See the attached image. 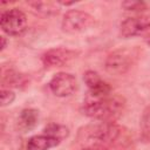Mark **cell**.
<instances>
[{"mask_svg": "<svg viewBox=\"0 0 150 150\" xmlns=\"http://www.w3.org/2000/svg\"><path fill=\"white\" fill-rule=\"evenodd\" d=\"M125 108V100L121 95H108L103 97L88 96L82 104V112L100 122H115Z\"/></svg>", "mask_w": 150, "mask_h": 150, "instance_id": "obj_1", "label": "cell"}, {"mask_svg": "<svg viewBox=\"0 0 150 150\" xmlns=\"http://www.w3.org/2000/svg\"><path fill=\"white\" fill-rule=\"evenodd\" d=\"M95 25V18L80 9H70L63 15L61 28L68 34H79L89 30Z\"/></svg>", "mask_w": 150, "mask_h": 150, "instance_id": "obj_2", "label": "cell"}, {"mask_svg": "<svg viewBox=\"0 0 150 150\" xmlns=\"http://www.w3.org/2000/svg\"><path fill=\"white\" fill-rule=\"evenodd\" d=\"M84 136L86 138L90 141H95L96 144L94 145H104L115 142L120 134L121 129L118 125H116L114 122H100L97 124H91L86 127L84 129Z\"/></svg>", "mask_w": 150, "mask_h": 150, "instance_id": "obj_3", "label": "cell"}, {"mask_svg": "<svg viewBox=\"0 0 150 150\" xmlns=\"http://www.w3.org/2000/svg\"><path fill=\"white\" fill-rule=\"evenodd\" d=\"M0 25L7 35L18 36L21 35L27 28V16L22 11L12 8L1 14Z\"/></svg>", "mask_w": 150, "mask_h": 150, "instance_id": "obj_4", "label": "cell"}, {"mask_svg": "<svg viewBox=\"0 0 150 150\" xmlns=\"http://www.w3.org/2000/svg\"><path fill=\"white\" fill-rule=\"evenodd\" d=\"M134 54L129 49H117L110 53L105 60V70L111 75H123L125 74L132 62H134Z\"/></svg>", "mask_w": 150, "mask_h": 150, "instance_id": "obj_5", "label": "cell"}, {"mask_svg": "<svg viewBox=\"0 0 150 150\" xmlns=\"http://www.w3.org/2000/svg\"><path fill=\"white\" fill-rule=\"evenodd\" d=\"M77 88V81L70 73L61 71L55 74L49 81V89L57 97L70 96Z\"/></svg>", "mask_w": 150, "mask_h": 150, "instance_id": "obj_6", "label": "cell"}, {"mask_svg": "<svg viewBox=\"0 0 150 150\" xmlns=\"http://www.w3.org/2000/svg\"><path fill=\"white\" fill-rule=\"evenodd\" d=\"M150 27V18L149 16H131L127 18L122 21L120 26V34L121 36L128 39L134 36H143L145 32Z\"/></svg>", "mask_w": 150, "mask_h": 150, "instance_id": "obj_7", "label": "cell"}, {"mask_svg": "<svg viewBox=\"0 0 150 150\" xmlns=\"http://www.w3.org/2000/svg\"><path fill=\"white\" fill-rule=\"evenodd\" d=\"M76 55L77 53L69 48H53L42 55V62L46 67H61L76 57Z\"/></svg>", "mask_w": 150, "mask_h": 150, "instance_id": "obj_8", "label": "cell"}, {"mask_svg": "<svg viewBox=\"0 0 150 150\" xmlns=\"http://www.w3.org/2000/svg\"><path fill=\"white\" fill-rule=\"evenodd\" d=\"M84 83L89 89V95L94 97H103L110 95V86L101 79V76L94 70H87L83 75Z\"/></svg>", "mask_w": 150, "mask_h": 150, "instance_id": "obj_9", "label": "cell"}, {"mask_svg": "<svg viewBox=\"0 0 150 150\" xmlns=\"http://www.w3.org/2000/svg\"><path fill=\"white\" fill-rule=\"evenodd\" d=\"M60 144V141L47 135H35L27 142V150H50Z\"/></svg>", "mask_w": 150, "mask_h": 150, "instance_id": "obj_10", "label": "cell"}, {"mask_svg": "<svg viewBox=\"0 0 150 150\" xmlns=\"http://www.w3.org/2000/svg\"><path fill=\"white\" fill-rule=\"evenodd\" d=\"M39 123V111L36 109H23L20 112L19 120H18V125L19 129L22 130L23 132L33 130Z\"/></svg>", "mask_w": 150, "mask_h": 150, "instance_id": "obj_11", "label": "cell"}, {"mask_svg": "<svg viewBox=\"0 0 150 150\" xmlns=\"http://www.w3.org/2000/svg\"><path fill=\"white\" fill-rule=\"evenodd\" d=\"M35 12L42 14V15H54L59 13V2H52V1H32L28 4Z\"/></svg>", "mask_w": 150, "mask_h": 150, "instance_id": "obj_12", "label": "cell"}, {"mask_svg": "<svg viewBox=\"0 0 150 150\" xmlns=\"http://www.w3.org/2000/svg\"><path fill=\"white\" fill-rule=\"evenodd\" d=\"M43 131H45V134H47V135H49V136L59 139L60 142L62 139L67 138L68 135H69V129L67 127H64L62 124H57V123H50V124H48L45 128Z\"/></svg>", "mask_w": 150, "mask_h": 150, "instance_id": "obj_13", "label": "cell"}, {"mask_svg": "<svg viewBox=\"0 0 150 150\" xmlns=\"http://www.w3.org/2000/svg\"><path fill=\"white\" fill-rule=\"evenodd\" d=\"M139 137L144 143L150 142V105L145 108V110L142 114Z\"/></svg>", "mask_w": 150, "mask_h": 150, "instance_id": "obj_14", "label": "cell"}, {"mask_svg": "<svg viewBox=\"0 0 150 150\" xmlns=\"http://www.w3.org/2000/svg\"><path fill=\"white\" fill-rule=\"evenodd\" d=\"M2 83H4V86L5 84H8L9 87H16V88H19L21 84H25L26 83V79H25L23 75L16 73L14 70H8L7 73H4Z\"/></svg>", "mask_w": 150, "mask_h": 150, "instance_id": "obj_15", "label": "cell"}, {"mask_svg": "<svg viewBox=\"0 0 150 150\" xmlns=\"http://www.w3.org/2000/svg\"><path fill=\"white\" fill-rule=\"evenodd\" d=\"M0 100H1V107H7L9 104H12L15 100V94L13 90H11L9 88H2L1 89V95H0Z\"/></svg>", "mask_w": 150, "mask_h": 150, "instance_id": "obj_16", "label": "cell"}, {"mask_svg": "<svg viewBox=\"0 0 150 150\" xmlns=\"http://www.w3.org/2000/svg\"><path fill=\"white\" fill-rule=\"evenodd\" d=\"M122 7L127 11H143L145 9V4L142 1H124Z\"/></svg>", "mask_w": 150, "mask_h": 150, "instance_id": "obj_17", "label": "cell"}, {"mask_svg": "<svg viewBox=\"0 0 150 150\" xmlns=\"http://www.w3.org/2000/svg\"><path fill=\"white\" fill-rule=\"evenodd\" d=\"M81 150H105L103 145H90V146H87V148H83Z\"/></svg>", "mask_w": 150, "mask_h": 150, "instance_id": "obj_18", "label": "cell"}, {"mask_svg": "<svg viewBox=\"0 0 150 150\" xmlns=\"http://www.w3.org/2000/svg\"><path fill=\"white\" fill-rule=\"evenodd\" d=\"M6 45H7L6 38H5V36H1V50H4V49L6 48Z\"/></svg>", "mask_w": 150, "mask_h": 150, "instance_id": "obj_19", "label": "cell"}]
</instances>
